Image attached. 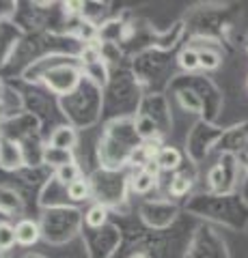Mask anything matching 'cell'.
Listing matches in <instances>:
<instances>
[{
	"instance_id": "cell-7",
	"label": "cell",
	"mask_w": 248,
	"mask_h": 258,
	"mask_svg": "<svg viewBox=\"0 0 248 258\" xmlns=\"http://www.w3.org/2000/svg\"><path fill=\"white\" fill-rule=\"evenodd\" d=\"M43 161H45V164H50V166L63 168V166L74 164V157H71V151H63V149L45 147V151H43Z\"/></svg>"
},
{
	"instance_id": "cell-15",
	"label": "cell",
	"mask_w": 248,
	"mask_h": 258,
	"mask_svg": "<svg viewBox=\"0 0 248 258\" xmlns=\"http://www.w3.org/2000/svg\"><path fill=\"white\" fill-rule=\"evenodd\" d=\"M67 194H69L71 200H84L86 196H89V183H86L84 179H78L71 185H67Z\"/></svg>"
},
{
	"instance_id": "cell-14",
	"label": "cell",
	"mask_w": 248,
	"mask_h": 258,
	"mask_svg": "<svg viewBox=\"0 0 248 258\" xmlns=\"http://www.w3.org/2000/svg\"><path fill=\"white\" fill-rule=\"evenodd\" d=\"M104 222H106V207H102V205L91 207L89 213H86V224H89L91 228H100Z\"/></svg>"
},
{
	"instance_id": "cell-2",
	"label": "cell",
	"mask_w": 248,
	"mask_h": 258,
	"mask_svg": "<svg viewBox=\"0 0 248 258\" xmlns=\"http://www.w3.org/2000/svg\"><path fill=\"white\" fill-rule=\"evenodd\" d=\"M45 82L52 91L67 93L69 88H74L78 82V71L74 67H54L45 74Z\"/></svg>"
},
{
	"instance_id": "cell-19",
	"label": "cell",
	"mask_w": 248,
	"mask_h": 258,
	"mask_svg": "<svg viewBox=\"0 0 248 258\" xmlns=\"http://www.w3.org/2000/svg\"><path fill=\"white\" fill-rule=\"evenodd\" d=\"M138 134L142 138H154L156 136V123L151 118H142L140 125H138Z\"/></svg>"
},
{
	"instance_id": "cell-12",
	"label": "cell",
	"mask_w": 248,
	"mask_h": 258,
	"mask_svg": "<svg viewBox=\"0 0 248 258\" xmlns=\"http://www.w3.org/2000/svg\"><path fill=\"white\" fill-rule=\"evenodd\" d=\"M57 179L61 183H65V185H71L74 181L80 179V168L76 164H69V166H63L57 170Z\"/></svg>"
},
{
	"instance_id": "cell-21",
	"label": "cell",
	"mask_w": 248,
	"mask_h": 258,
	"mask_svg": "<svg viewBox=\"0 0 248 258\" xmlns=\"http://www.w3.org/2000/svg\"><path fill=\"white\" fill-rule=\"evenodd\" d=\"M0 116H3V106H0Z\"/></svg>"
},
{
	"instance_id": "cell-22",
	"label": "cell",
	"mask_w": 248,
	"mask_h": 258,
	"mask_svg": "<svg viewBox=\"0 0 248 258\" xmlns=\"http://www.w3.org/2000/svg\"><path fill=\"white\" fill-rule=\"evenodd\" d=\"M0 258H3V254H0Z\"/></svg>"
},
{
	"instance_id": "cell-4",
	"label": "cell",
	"mask_w": 248,
	"mask_h": 258,
	"mask_svg": "<svg viewBox=\"0 0 248 258\" xmlns=\"http://www.w3.org/2000/svg\"><path fill=\"white\" fill-rule=\"evenodd\" d=\"M156 161H158L160 170H177L181 166V153L173 147H164L158 151Z\"/></svg>"
},
{
	"instance_id": "cell-5",
	"label": "cell",
	"mask_w": 248,
	"mask_h": 258,
	"mask_svg": "<svg viewBox=\"0 0 248 258\" xmlns=\"http://www.w3.org/2000/svg\"><path fill=\"white\" fill-rule=\"evenodd\" d=\"M50 147L54 149H63V151H71L76 147V132L71 127H59L50 138Z\"/></svg>"
},
{
	"instance_id": "cell-9",
	"label": "cell",
	"mask_w": 248,
	"mask_h": 258,
	"mask_svg": "<svg viewBox=\"0 0 248 258\" xmlns=\"http://www.w3.org/2000/svg\"><path fill=\"white\" fill-rule=\"evenodd\" d=\"M179 101H181V106L186 108L188 112H201L203 110L201 95H196V93H192V91H181L179 93Z\"/></svg>"
},
{
	"instance_id": "cell-16",
	"label": "cell",
	"mask_w": 248,
	"mask_h": 258,
	"mask_svg": "<svg viewBox=\"0 0 248 258\" xmlns=\"http://www.w3.org/2000/svg\"><path fill=\"white\" fill-rule=\"evenodd\" d=\"M190 185H192V181L188 179V176L177 174V176H175V179L171 181V194H173V196H183V194H188Z\"/></svg>"
},
{
	"instance_id": "cell-13",
	"label": "cell",
	"mask_w": 248,
	"mask_h": 258,
	"mask_svg": "<svg viewBox=\"0 0 248 258\" xmlns=\"http://www.w3.org/2000/svg\"><path fill=\"white\" fill-rule=\"evenodd\" d=\"M15 243H18V239H15V228L9 224H0V252L13 247Z\"/></svg>"
},
{
	"instance_id": "cell-8",
	"label": "cell",
	"mask_w": 248,
	"mask_h": 258,
	"mask_svg": "<svg viewBox=\"0 0 248 258\" xmlns=\"http://www.w3.org/2000/svg\"><path fill=\"white\" fill-rule=\"evenodd\" d=\"M154 183H156V176L151 174V172H147L145 168L134 176V181H132V187H134V191H138V194H145V191H149L151 187H154Z\"/></svg>"
},
{
	"instance_id": "cell-10",
	"label": "cell",
	"mask_w": 248,
	"mask_h": 258,
	"mask_svg": "<svg viewBox=\"0 0 248 258\" xmlns=\"http://www.w3.org/2000/svg\"><path fill=\"white\" fill-rule=\"evenodd\" d=\"M179 64L183 69L188 71H194L201 67V60H199V50H194V47H186L181 54H179Z\"/></svg>"
},
{
	"instance_id": "cell-11",
	"label": "cell",
	"mask_w": 248,
	"mask_h": 258,
	"mask_svg": "<svg viewBox=\"0 0 248 258\" xmlns=\"http://www.w3.org/2000/svg\"><path fill=\"white\" fill-rule=\"evenodd\" d=\"M199 60L203 69H216L220 64V54L212 47H205V50H199Z\"/></svg>"
},
{
	"instance_id": "cell-1",
	"label": "cell",
	"mask_w": 248,
	"mask_h": 258,
	"mask_svg": "<svg viewBox=\"0 0 248 258\" xmlns=\"http://www.w3.org/2000/svg\"><path fill=\"white\" fill-rule=\"evenodd\" d=\"M235 172H237V164H235L233 153H225L220 164L210 170L207 181H210L214 191L227 194V191H231V187H233V183H235Z\"/></svg>"
},
{
	"instance_id": "cell-18",
	"label": "cell",
	"mask_w": 248,
	"mask_h": 258,
	"mask_svg": "<svg viewBox=\"0 0 248 258\" xmlns=\"http://www.w3.org/2000/svg\"><path fill=\"white\" fill-rule=\"evenodd\" d=\"M86 74H89V76H95L93 80H95L97 84H106V69L102 67V62L91 64V67H86Z\"/></svg>"
},
{
	"instance_id": "cell-6",
	"label": "cell",
	"mask_w": 248,
	"mask_h": 258,
	"mask_svg": "<svg viewBox=\"0 0 248 258\" xmlns=\"http://www.w3.org/2000/svg\"><path fill=\"white\" fill-rule=\"evenodd\" d=\"M0 164H3L5 168H18V166L22 164L18 144H13V142H9V140H3V142H0Z\"/></svg>"
},
{
	"instance_id": "cell-20",
	"label": "cell",
	"mask_w": 248,
	"mask_h": 258,
	"mask_svg": "<svg viewBox=\"0 0 248 258\" xmlns=\"http://www.w3.org/2000/svg\"><path fill=\"white\" fill-rule=\"evenodd\" d=\"M130 258H147L145 254H134V256H130Z\"/></svg>"
},
{
	"instance_id": "cell-3",
	"label": "cell",
	"mask_w": 248,
	"mask_h": 258,
	"mask_svg": "<svg viewBox=\"0 0 248 258\" xmlns=\"http://www.w3.org/2000/svg\"><path fill=\"white\" fill-rule=\"evenodd\" d=\"M15 239L20 245H33L39 239V226L33 220H22L15 226Z\"/></svg>"
},
{
	"instance_id": "cell-17",
	"label": "cell",
	"mask_w": 248,
	"mask_h": 258,
	"mask_svg": "<svg viewBox=\"0 0 248 258\" xmlns=\"http://www.w3.org/2000/svg\"><path fill=\"white\" fill-rule=\"evenodd\" d=\"M82 62L86 64V67L97 64L100 62V47L97 45H86L82 50Z\"/></svg>"
}]
</instances>
